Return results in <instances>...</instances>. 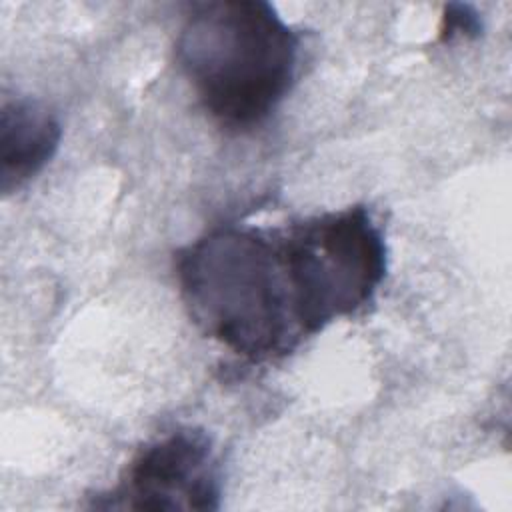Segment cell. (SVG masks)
I'll return each instance as SVG.
<instances>
[{"label": "cell", "mask_w": 512, "mask_h": 512, "mask_svg": "<svg viewBox=\"0 0 512 512\" xmlns=\"http://www.w3.org/2000/svg\"><path fill=\"white\" fill-rule=\"evenodd\" d=\"M176 280L194 324L244 362L280 360L308 340L280 226L202 234L178 250Z\"/></svg>", "instance_id": "cell-1"}, {"label": "cell", "mask_w": 512, "mask_h": 512, "mask_svg": "<svg viewBox=\"0 0 512 512\" xmlns=\"http://www.w3.org/2000/svg\"><path fill=\"white\" fill-rule=\"evenodd\" d=\"M176 60L208 116L244 132L292 90L300 34L262 0L196 2L178 32Z\"/></svg>", "instance_id": "cell-2"}, {"label": "cell", "mask_w": 512, "mask_h": 512, "mask_svg": "<svg viewBox=\"0 0 512 512\" xmlns=\"http://www.w3.org/2000/svg\"><path fill=\"white\" fill-rule=\"evenodd\" d=\"M280 230L308 338L374 300L386 278L388 250L366 206L296 218Z\"/></svg>", "instance_id": "cell-3"}, {"label": "cell", "mask_w": 512, "mask_h": 512, "mask_svg": "<svg viewBox=\"0 0 512 512\" xmlns=\"http://www.w3.org/2000/svg\"><path fill=\"white\" fill-rule=\"evenodd\" d=\"M222 480L212 440L182 426L146 442L126 464L118 484L96 494L104 510H218Z\"/></svg>", "instance_id": "cell-4"}, {"label": "cell", "mask_w": 512, "mask_h": 512, "mask_svg": "<svg viewBox=\"0 0 512 512\" xmlns=\"http://www.w3.org/2000/svg\"><path fill=\"white\" fill-rule=\"evenodd\" d=\"M62 140L58 116L30 96L6 100L0 110V190H20L54 158Z\"/></svg>", "instance_id": "cell-5"}, {"label": "cell", "mask_w": 512, "mask_h": 512, "mask_svg": "<svg viewBox=\"0 0 512 512\" xmlns=\"http://www.w3.org/2000/svg\"><path fill=\"white\" fill-rule=\"evenodd\" d=\"M482 30V20L468 4H448L442 26V40H452L454 36H478Z\"/></svg>", "instance_id": "cell-6"}]
</instances>
